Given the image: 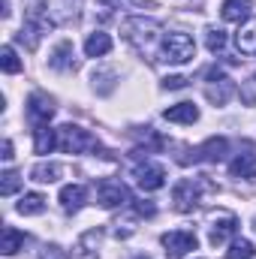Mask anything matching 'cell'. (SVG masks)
<instances>
[{
  "instance_id": "9c48e42d",
  "label": "cell",
  "mask_w": 256,
  "mask_h": 259,
  "mask_svg": "<svg viewBox=\"0 0 256 259\" xmlns=\"http://www.w3.org/2000/svg\"><path fill=\"white\" fill-rule=\"evenodd\" d=\"M172 202H175V208H178V211H193V208H196V202H199V184H196L193 178L178 181V184H175V190H172Z\"/></svg>"
},
{
  "instance_id": "4316f807",
  "label": "cell",
  "mask_w": 256,
  "mask_h": 259,
  "mask_svg": "<svg viewBox=\"0 0 256 259\" xmlns=\"http://www.w3.org/2000/svg\"><path fill=\"white\" fill-rule=\"evenodd\" d=\"M253 244L247 241V238H241V241H235L232 247H229V253H226V259H253Z\"/></svg>"
},
{
  "instance_id": "f546056e",
  "label": "cell",
  "mask_w": 256,
  "mask_h": 259,
  "mask_svg": "<svg viewBox=\"0 0 256 259\" xmlns=\"http://www.w3.org/2000/svg\"><path fill=\"white\" fill-rule=\"evenodd\" d=\"M0 157H3V160H6V163H9V160H12V142H9V139H6V142H3V154H0Z\"/></svg>"
},
{
  "instance_id": "9a60e30c",
  "label": "cell",
  "mask_w": 256,
  "mask_h": 259,
  "mask_svg": "<svg viewBox=\"0 0 256 259\" xmlns=\"http://www.w3.org/2000/svg\"><path fill=\"white\" fill-rule=\"evenodd\" d=\"M58 148V130L46 127H33V151L36 154H52Z\"/></svg>"
},
{
  "instance_id": "30bf717a",
  "label": "cell",
  "mask_w": 256,
  "mask_h": 259,
  "mask_svg": "<svg viewBox=\"0 0 256 259\" xmlns=\"http://www.w3.org/2000/svg\"><path fill=\"white\" fill-rule=\"evenodd\" d=\"M226 151H229V142H226L223 136H211L205 145H199V148L193 151V160L217 163V160H223V157H226Z\"/></svg>"
},
{
  "instance_id": "ba28073f",
  "label": "cell",
  "mask_w": 256,
  "mask_h": 259,
  "mask_svg": "<svg viewBox=\"0 0 256 259\" xmlns=\"http://www.w3.org/2000/svg\"><path fill=\"white\" fill-rule=\"evenodd\" d=\"M133 175H136V184H139L145 193L160 190V187L166 184V169H163V166H157V163H145V166H139Z\"/></svg>"
},
{
  "instance_id": "7c38bea8",
  "label": "cell",
  "mask_w": 256,
  "mask_h": 259,
  "mask_svg": "<svg viewBox=\"0 0 256 259\" xmlns=\"http://www.w3.org/2000/svg\"><path fill=\"white\" fill-rule=\"evenodd\" d=\"M250 12H253V0H223L220 6L223 21H235V24L250 21Z\"/></svg>"
},
{
  "instance_id": "ffe728a7",
  "label": "cell",
  "mask_w": 256,
  "mask_h": 259,
  "mask_svg": "<svg viewBox=\"0 0 256 259\" xmlns=\"http://www.w3.org/2000/svg\"><path fill=\"white\" fill-rule=\"evenodd\" d=\"M235 46L241 55H256V18H250L238 33H235Z\"/></svg>"
},
{
  "instance_id": "4fadbf2b",
  "label": "cell",
  "mask_w": 256,
  "mask_h": 259,
  "mask_svg": "<svg viewBox=\"0 0 256 259\" xmlns=\"http://www.w3.org/2000/svg\"><path fill=\"white\" fill-rule=\"evenodd\" d=\"M46 9H49V0H24V18H27V24L36 27L39 33L49 27V15H46Z\"/></svg>"
},
{
  "instance_id": "f1b7e54d",
  "label": "cell",
  "mask_w": 256,
  "mask_h": 259,
  "mask_svg": "<svg viewBox=\"0 0 256 259\" xmlns=\"http://www.w3.org/2000/svg\"><path fill=\"white\" fill-rule=\"evenodd\" d=\"M187 81H190L187 75H166L163 78V88L166 91H181V88H187Z\"/></svg>"
},
{
  "instance_id": "ac0fdd59",
  "label": "cell",
  "mask_w": 256,
  "mask_h": 259,
  "mask_svg": "<svg viewBox=\"0 0 256 259\" xmlns=\"http://www.w3.org/2000/svg\"><path fill=\"white\" fill-rule=\"evenodd\" d=\"M84 187L81 184H66L64 190H61V205H64L66 214H75L81 205H84Z\"/></svg>"
},
{
  "instance_id": "44dd1931",
  "label": "cell",
  "mask_w": 256,
  "mask_h": 259,
  "mask_svg": "<svg viewBox=\"0 0 256 259\" xmlns=\"http://www.w3.org/2000/svg\"><path fill=\"white\" fill-rule=\"evenodd\" d=\"M61 175H64V169L58 163H39L30 169V181H36V184H55Z\"/></svg>"
},
{
  "instance_id": "7a4b0ae2",
  "label": "cell",
  "mask_w": 256,
  "mask_h": 259,
  "mask_svg": "<svg viewBox=\"0 0 256 259\" xmlns=\"http://www.w3.org/2000/svg\"><path fill=\"white\" fill-rule=\"evenodd\" d=\"M193 58H196V42H193L190 33H181V30H175V33H169V36H163V61L166 64H190Z\"/></svg>"
},
{
  "instance_id": "5bb4252c",
  "label": "cell",
  "mask_w": 256,
  "mask_h": 259,
  "mask_svg": "<svg viewBox=\"0 0 256 259\" xmlns=\"http://www.w3.org/2000/svg\"><path fill=\"white\" fill-rule=\"evenodd\" d=\"M163 118L172 121V124H196L199 121V109L193 103H178V106H169L163 112Z\"/></svg>"
},
{
  "instance_id": "277c9868",
  "label": "cell",
  "mask_w": 256,
  "mask_h": 259,
  "mask_svg": "<svg viewBox=\"0 0 256 259\" xmlns=\"http://www.w3.org/2000/svg\"><path fill=\"white\" fill-rule=\"evenodd\" d=\"M160 244L166 247V256L169 259H184L190 250H196V235L193 232H184V229H175V232H166L160 238Z\"/></svg>"
},
{
  "instance_id": "e0dca14e",
  "label": "cell",
  "mask_w": 256,
  "mask_h": 259,
  "mask_svg": "<svg viewBox=\"0 0 256 259\" xmlns=\"http://www.w3.org/2000/svg\"><path fill=\"white\" fill-rule=\"evenodd\" d=\"M109 52H112V36H109V33L97 30V33H91V36L84 39V55H88V58H103V55H109Z\"/></svg>"
},
{
  "instance_id": "52a82bcc",
  "label": "cell",
  "mask_w": 256,
  "mask_h": 259,
  "mask_svg": "<svg viewBox=\"0 0 256 259\" xmlns=\"http://www.w3.org/2000/svg\"><path fill=\"white\" fill-rule=\"evenodd\" d=\"M97 199H100L103 208H118V205L130 202V193H127V187H124L121 181L106 178V181H100V187H97Z\"/></svg>"
},
{
  "instance_id": "d4e9b609",
  "label": "cell",
  "mask_w": 256,
  "mask_h": 259,
  "mask_svg": "<svg viewBox=\"0 0 256 259\" xmlns=\"http://www.w3.org/2000/svg\"><path fill=\"white\" fill-rule=\"evenodd\" d=\"M205 46H208V52H223L226 49V33L220 27H208L205 30Z\"/></svg>"
},
{
  "instance_id": "8992f818",
  "label": "cell",
  "mask_w": 256,
  "mask_h": 259,
  "mask_svg": "<svg viewBox=\"0 0 256 259\" xmlns=\"http://www.w3.org/2000/svg\"><path fill=\"white\" fill-rule=\"evenodd\" d=\"M27 118H30L33 127H46V124L55 118V103H52V97H46V94H30V97H27Z\"/></svg>"
},
{
  "instance_id": "603a6c76",
  "label": "cell",
  "mask_w": 256,
  "mask_h": 259,
  "mask_svg": "<svg viewBox=\"0 0 256 259\" xmlns=\"http://www.w3.org/2000/svg\"><path fill=\"white\" fill-rule=\"evenodd\" d=\"M15 208H18V214H42L46 211V196L42 193H24Z\"/></svg>"
},
{
  "instance_id": "cb8c5ba5",
  "label": "cell",
  "mask_w": 256,
  "mask_h": 259,
  "mask_svg": "<svg viewBox=\"0 0 256 259\" xmlns=\"http://www.w3.org/2000/svg\"><path fill=\"white\" fill-rule=\"evenodd\" d=\"M0 66H3V72H9V75L21 72V61H18V55H15L12 46H3V49H0Z\"/></svg>"
},
{
  "instance_id": "484cf974",
  "label": "cell",
  "mask_w": 256,
  "mask_h": 259,
  "mask_svg": "<svg viewBox=\"0 0 256 259\" xmlns=\"http://www.w3.org/2000/svg\"><path fill=\"white\" fill-rule=\"evenodd\" d=\"M21 187V175L18 172H3L0 175V196H12Z\"/></svg>"
},
{
  "instance_id": "3957f363",
  "label": "cell",
  "mask_w": 256,
  "mask_h": 259,
  "mask_svg": "<svg viewBox=\"0 0 256 259\" xmlns=\"http://www.w3.org/2000/svg\"><path fill=\"white\" fill-rule=\"evenodd\" d=\"M58 148L64 154H81V151H97L100 145L88 130L75 127V124H64L58 130Z\"/></svg>"
},
{
  "instance_id": "2e32d148",
  "label": "cell",
  "mask_w": 256,
  "mask_h": 259,
  "mask_svg": "<svg viewBox=\"0 0 256 259\" xmlns=\"http://www.w3.org/2000/svg\"><path fill=\"white\" fill-rule=\"evenodd\" d=\"M229 172H232L235 178L256 181V154H238V157L229 163Z\"/></svg>"
},
{
  "instance_id": "5b68a950",
  "label": "cell",
  "mask_w": 256,
  "mask_h": 259,
  "mask_svg": "<svg viewBox=\"0 0 256 259\" xmlns=\"http://www.w3.org/2000/svg\"><path fill=\"white\" fill-rule=\"evenodd\" d=\"M208 78H211V81H208V88H205V97H208L214 106H226V103L235 97V84H232L220 69H211Z\"/></svg>"
},
{
  "instance_id": "6da1fadb",
  "label": "cell",
  "mask_w": 256,
  "mask_h": 259,
  "mask_svg": "<svg viewBox=\"0 0 256 259\" xmlns=\"http://www.w3.org/2000/svg\"><path fill=\"white\" fill-rule=\"evenodd\" d=\"M121 33H124V39L133 42L139 52H145V49H151L160 39V24L154 18H127L124 27H121Z\"/></svg>"
},
{
  "instance_id": "8fae6325",
  "label": "cell",
  "mask_w": 256,
  "mask_h": 259,
  "mask_svg": "<svg viewBox=\"0 0 256 259\" xmlns=\"http://www.w3.org/2000/svg\"><path fill=\"white\" fill-rule=\"evenodd\" d=\"M235 232H238L235 214H220V220L211 223V244H214V247H217V244H226Z\"/></svg>"
},
{
  "instance_id": "d6986e66",
  "label": "cell",
  "mask_w": 256,
  "mask_h": 259,
  "mask_svg": "<svg viewBox=\"0 0 256 259\" xmlns=\"http://www.w3.org/2000/svg\"><path fill=\"white\" fill-rule=\"evenodd\" d=\"M21 244H24V232H18L15 226H6V229L0 232V253L15 256V253L21 250Z\"/></svg>"
},
{
  "instance_id": "7402d4cb",
  "label": "cell",
  "mask_w": 256,
  "mask_h": 259,
  "mask_svg": "<svg viewBox=\"0 0 256 259\" xmlns=\"http://www.w3.org/2000/svg\"><path fill=\"white\" fill-rule=\"evenodd\" d=\"M49 66H52V69H72V42H69V39H64V42L55 46V52H52V58H49Z\"/></svg>"
},
{
  "instance_id": "83f0119b",
  "label": "cell",
  "mask_w": 256,
  "mask_h": 259,
  "mask_svg": "<svg viewBox=\"0 0 256 259\" xmlns=\"http://www.w3.org/2000/svg\"><path fill=\"white\" fill-rule=\"evenodd\" d=\"M112 9H154V0H106Z\"/></svg>"
}]
</instances>
